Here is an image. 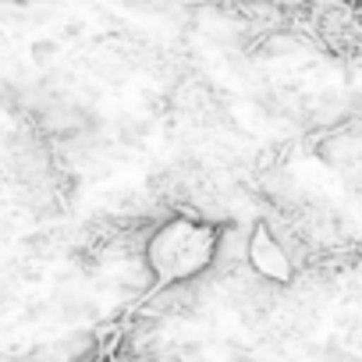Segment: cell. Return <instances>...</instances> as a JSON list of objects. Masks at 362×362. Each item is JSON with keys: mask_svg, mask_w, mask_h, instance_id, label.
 <instances>
[{"mask_svg": "<svg viewBox=\"0 0 362 362\" xmlns=\"http://www.w3.org/2000/svg\"><path fill=\"white\" fill-rule=\"evenodd\" d=\"M217 252H221V231L192 217H170L149 228L142 242V263L156 284H181L203 277L217 263Z\"/></svg>", "mask_w": 362, "mask_h": 362, "instance_id": "1", "label": "cell"}, {"mask_svg": "<svg viewBox=\"0 0 362 362\" xmlns=\"http://www.w3.org/2000/svg\"><path fill=\"white\" fill-rule=\"evenodd\" d=\"M249 270L270 284L291 281V274H295V259H291L288 245L281 242V235H274L270 224H256V231L249 235Z\"/></svg>", "mask_w": 362, "mask_h": 362, "instance_id": "2", "label": "cell"}]
</instances>
